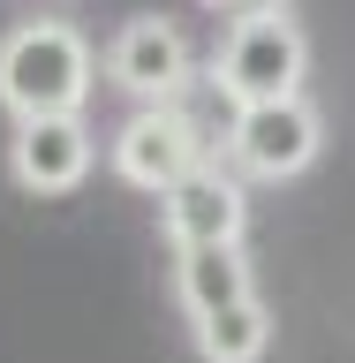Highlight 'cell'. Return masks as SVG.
Returning a JSON list of instances; mask_svg holds the SVG:
<instances>
[{
	"mask_svg": "<svg viewBox=\"0 0 355 363\" xmlns=\"http://www.w3.org/2000/svg\"><path fill=\"white\" fill-rule=\"evenodd\" d=\"M91 38L61 16H30L0 38V106L16 121H53V113H84L91 99Z\"/></svg>",
	"mask_w": 355,
	"mask_h": 363,
	"instance_id": "obj_1",
	"label": "cell"
},
{
	"mask_svg": "<svg viewBox=\"0 0 355 363\" xmlns=\"http://www.w3.org/2000/svg\"><path fill=\"white\" fill-rule=\"evenodd\" d=\"M91 159H98V144H91L84 113L16 121V136H8V174H16V189H30V197H68V189H84Z\"/></svg>",
	"mask_w": 355,
	"mask_h": 363,
	"instance_id": "obj_7",
	"label": "cell"
},
{
	"mask_svg": "<svg viewBox=\"0 0 355 363\" xmlns=\"http://www.w3.org/2000/svg\"><path fill=\"white\" fill-rule=\"evenodd\" d=\"M174 288H181V311H189V318H212V311H235V303H257V280H249V250H242V242L181 250Z\"/></svg>",
	"mask_w": 355,
	"mask_h": 363,
	"instance_id": "obj_8",
	"label": "cell"
},
{
	"mask_svg": "<svg viewBox=\"0 0 355 363\" xmlns=\"http://www.w3.org/2000/svg\"><path fill=\"white\" fill-rule=\"evenodd\" d=\"M106 76H113V91H129L136 106H181L189 84H197V53L181 38V23L129 16L106 45Z\"/></svg>",
	"mask_w": 355,
	"mask_h": 363,
	"instance_id": "obj_4",
	"label": "cell"
},
{
	"mask_svg": "<svg viewBox=\"0 0 355 363\" xmlns=\"http://www.w3.org/2000/svg\"><path fill=\"white\" fill-rule=\"evenodd\" d=\"M159 220H167V242H174V250L242 242V227H249V189H242V174L212 152V159H197V167L159 197Z\"/></svg>",
	"mask_w": 355,
	"mask_h": 363,
	"instance_id": "obj_6",
	"label": "cell"
},
{
	"mask_svg": "<svg viewBox=\"0 0 355 363\" xmlns=\"http://www.w3.org/2000/svg\"><path fill=\"white\" fill-rule=\"evenodd\" d=\"M325 152V121L310 99H280V106H242L227 121V167L242 182H295L310 174Z\"/></svg>",
	"mask_w": 355,
	"mask_h": 363,
	"instance_id": "obj_3",
	"label": "cell"
},
{
	"mask_svg": "<svg viewBox=\"0 0 355 363\" xmlns=\"http://www.w3.org/2000/svg\"><path fill=\"white\" fill-rule=\"evenodd\" d=\"M204 152V129L197 113H189V99L181 106H136L121 129H113V174L129 182V189H152V197H167Z\"/></svg>",
	"mask_w": 355,
	"mask_h": 363,
	"instance_id": "obj_5",
	"label": "cell"
},
{
	"mask_svg": "<svg viewBox=\"0 0 355 363\" xmlns=\"http://www.w3.org/2000/svg\"><path fill=\"white\" fill-rule=\"evenodd\" d=\"M197 8H212V16H272V8H288V0H197Z\"/></svg>",
	"mask_w": 355,
	"mask_h": 363,
	"instance_id": "obj_10",
	"label": "cell"
},
{
	"mask_svg": "<svg viewBox=\"0 0 355 363\" xmlns=\"http://www.w3.org/2000/svg\"><path fill=\"white\" fill-rule=\"evenodd\" d=\"M189 333H197V356L204 363H257L272 348V311H265V303H235V311L189 318Z\"/></svg>",
	"mask_w": 355,
	"mask_h": 363,
	"instance_id": "obj_9",
	"label": "cell"
},
{
	"mask_svg": "<svg viewBox=\"0 0 355 363\" xmlns=\"http://www.w3.org/2000/svg\"><path fill=\"white\" fill-rule=\"evenodd\" d=\"M212 91H220L227 106H280V99H303V76H310V38H303V23L288 8H272V16H242L227 23L220 53H212Z\"/></svg>",
	"mask_w": 355,
	"mask_h": 363,
	"instance_id": "obj_2",
	"label": "cell"
}]
</instances>
